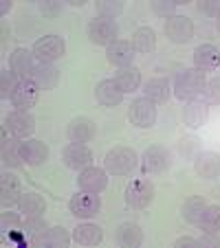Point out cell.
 <instances>
[{"mask_svg":"<svg viewBox=\"0 0 220 248\" xmlns=\"http://www.w3.org/2000/svg\"><path fill=\"white\" fill-rule=\"evenodd\" d=\"M0 156H2V163L5 167H20L24 163L22 160V140L11 136V139H2V145H0Z\"/></svg>","mask_w":220,"mask_h":248,"instance_id":"cell-28","label":"cell"},{"mask_svg":"<svg viewBox=\"0 0 220 248\" xmlns=\"http://www.w3.org/2000/svg\"><path fill=\"white\" fill-rule=\"evenodd\" d=\"M220 66V51L214 46V44H201L194 51V68L203 70H216Z\"/></svg>","mask_w":220,"mask_h":248,"instance_id":"cell-22","label":"cell"},{"mask_svg":"<svg viewBox=\"0 0 220 248\" xmlns=\"http://www.w3.org/2000/svg\"><path fill=\"white\" fill-rule=\"evenodd\" d=\"M20 79L11 73L9 68H2L0 70V99H11L18 88Z\"/></svg>","mask_w":220,"mask_h":248,"instance_id":"cell-35","label":"cell"},{"mask_svg":"<svg viewBox=\"0 0 220 248\" xmlns=\"http://www.w3.org/2000/svg\"><path fill=\"white\" fill-rule=\"evenodd\" d=\"M115 81L123 93H132L141 86V70L136 66H126V68H119L115 73Z\"/></svg>","mask_w":220,"mask_h":248,"instance_id":"cell-31","label":"cell"},{"mask_svg":"<svg viewBox=\"0 0 220 248\" xmlns=\"http://www.w3.org/2000/svg\"><path fill=\"white\" fill-rule=\"evenodd\" d=\"M102 209V200L99 193H88V191H77L75 196L68 200V211L80 220H90L95 217Z\"/></svg>","mask_w":220,"mask_h":248,"instance_id":"cell-5","label":"cell"},{"mask_svg":"<svg viewBox=\"0 0 220 248\" xmlns=\"http://www.w3.org/2000/svg\"><path fill=\"white\" fill-rule=\"evenodd\" d=\"M0 204L5 209H11L14 204H18V200L22 198V187H20V180L11 173H2L0 176Z\"/></svg>","mask_w":220,"mask_h":248,"instance_id":"cell-21","label":"cell"},{"mask_svg":"<svg viewBox=\"0 0 220 248\" xmlns=\"http://www.w3.org/2000/svg\"><path fill=\"white\" fill-rule=\"evenodd\" d=\"M207 117H209V103L205 99H192L183 108V121L192 130H198V127L205 125Z\"/></svg>","mask_w":220,"mask_h":248,"instance_id":"cell-16","label":"cell"},{"mask_svg":"<svg viewBox=\"0 0 220 248\" xmlns=\"http://www.w3.org/2000/svg\"><path fill=\"white\" fill-rule=\"evenodd\" d=\"M62 160L68 169H75V171H82V169L90 167L93 163V152L86 147V143H68L62 152Z\"/></svg>","mask_w":220,"mask_h":248,"instance_id":"cell-12","label":"cell"},{"mask_svg":"<svg viewBox=\"0 0 220 248\" xmlns=\"http://www.w3.org/2000/svg\"><path fill=\"white\" fill-rule=\"evenodd\" d=\"M174 248H203L201 239H194V237H178L174 242Z\"/></svg>","mask_w":220,"mask_h":248,"instance_id":"cell-42","label":"cell"},{"mask_svg":"<svg viewBox=\"0 0 220 248\" xmlns=\"http://www.w3.org/2000/svg\"><path fill=\"white\" fill-rule=\"evenodd\" d=\"M95 11L99 18L115 20L123 11V2L121 0H99V2H95Z\"/></svg>","mask_w":220,"mask_h":248,"instance_id":"cell-34","label":"cell"},{"mask_svg":"<svg viewBox=\"0 0 220 248\" xmlns=\"http://www.w3.org/2000/svg\"><path fill=\"white\" fill-rule=\"evenodd\" d=\"M103 239V231L102 226L93 224V222H84L73 231V242L80 244V246H97Z\"/></svg>","mask_w":220,"mask_h":248,"instance_id":"cell-27","label":"cell"},{"mask_svg":"<svg viewBox=\"0 0 220 248\" xmlns=\"http://www.w3.org/2000/svg\"><path fill=\"white\" fill-rule=\"evenodd\" d=\"M198 229L203 233H220V204H207L201 222H198Z\"/></svg>","mask_w":220,"mask_h":248,"instance_id":"cell-33","label":"cell"},{"mask_svg":"<svg viewBox=\"0 0 220 248\" xmlns=\"http://www.w3.org/2000/svg\"><path fill=\"white\" fill-rule=\"evenodd\" d=\"M198 11L205 16H211V18H220V0H201Z\"/></svg>","mask_w":220,"mask_h":248,"instance_id":"cell-39","label":"cell"},{"mask_svg":"<svg viewBox=\"0 0 220 248\" xmlns=\"http://www.w3.org/2000/svg\"><path fill=\"white\" fill-rule=\"evenodd\" d=\"M154 46H156V33H154V29L139 27L135 33H132V48H135V53L145 55V53L154 51Z\"/></svg>","mask_w":220,"mask_h":248,"instance_id":"cell-29","label":"cell"},{"mask_svg":"<svg viewBox=\"0 0 220 248\" xmlns=\"http://www.w3.org/2000/svg\"><path fill=\"white\" fill-rule=\"evenodd\" d=\"M95 132H97V125L88 117L73 119L66 127V136H68L70 143H88V140L95 139Z\"/></svg>","mask_w":220,"mask_h":248,"instance_id":"cell-17","label":"cell"},{"mask_svg":"<svg viewBox=\"0 0 220 248\" xmlns=\"http://www.w3.org/2000/svg\"><path fill=\"white\" fill-rule=\"evenodd\" d=\"M33 60H35V57H33V51L18 46V48H16V51L9 55V70L14 73L16 77H18L20 81H22V79H31L33 68H35Z\"/></svg>","mask_w":220,"mask_h":248,"instance_id":"cell-15","label":"cell"},{"mask_svg":"<svg viewBox=\"0 0 220 248\" xmlns=\"http://www.w3.org/2000/svg\"><path fill=\"white\" fill-rule=\"evenodd\" d=\"M77 185H80L82 191L88 193H102L103 189L108 187V171L102 167H86L80 171V178H77Z\"/></svg>","mask_w":220,"mask_h":248,"instance_id":"cell-13","label":"cell"},{"mask_svg":"<svg viewBox=\"0 0 220 248\" xmlns=\"http://www.w3.org/2000/svg\"><path fill=\"white\" fill-rule=\"evenodd\" d=\"M172 165V156L165 147L161 145H150L141 156V167L145 173H163Z\"/></svg>","mask_w":220,"mask_h":248,"instance_id":"cell-9","label":"cell"},{"mask_svg":"<svg viewBox=\"0 0 220 248\" xmlns=\"http://www.w3.org/2000/svg\"><path fill=\"white\" fill-rule=\"evenodd\" d=\"M31 79L40 86V90H53L60 84V70L53 64H35Z\"/></svg>","mask_w":220,"mask_h":248,"instance_id":"cell-26","label":"cell"},{"mask_svg":"<svg viewBox=\"0 0 220 248\" xmlns=\"http://www.w3.org/2000/svg\"><path fill=\"white\" fill-rule=\"evenodd\" d=\"M194 171L201 176V178H216L220 173V156L216 152H201V154L194 158Z\"/></svg>","mask_w":220,"mask_h":248,"instance_id":"cell-24","label":"cell"},{"mask_svg":"<svg viewBox=\"0 0 220 248\" xmlns=\"http://www.w3.org/2000/svg\"><path fill=\"white\" fill-rule=\"evenodd\" d=\"M40 11H42L47 18H55L62 11V2L60 0H47V2H40Z\"/></svg>","mask_w":220,"mask_h":248,"instance_id":"cell-41","label":"cell"},{"mask_svg":"<svg viewBox=\"0 0 220 248\" xmlns=\"http://www.w3.org/2000/svg\"><path fill=\"white\" fill-rule=\"evenodd\" d=\"M154 198V185L150 180H132L126 187V202L132 209H145Z\"/></svg>","mask_w":220,"mask_h":248,"instance_id":"cell-11","label":"cell"},{"mask_svg":"<svg viewBox=\"0 0 220 248\" xmlns=\"http://www.w3.org/2000/svg\"><path fill=\"white\" fill-rule=\"evenodd\" d=\"M218 31H220V18H218Z\"/></svg>","mask_w":220,"mask_h":248,"instance_id":"cell-46","label":"cell"},{"mask_svg":"<svg viewBox=\"0 0 220 248\" xmlns=\"http://www.w3.org/2000/svg\"><path fill=\"white\" fill-rule=\"evenodd\" d=\"M139 165V156L132 147L126 145H117L113 150H108L106 158H103V167L108 173L113 176H130Z\"/></svg>","mask_w":220,"mask_h":248,"instance_id":"cell-2","label":"cell"},{"mask_svg":"<svg viewBox=\"0 0 220 248\" xmlns=\"http://www.w3.org/2000/svg\"><path fill=\"white\" fill-rule=\"evenodd\" d=\"M0 224H2V231L20 229V226H22V220H20L18 213H11V211H5V213H2V217H0Z\"/></svg>","mask_w":220,"mask_h":248,"instance_id":"cell-40","label":"cell"},{"mask_svg":"<svg viewBox=\"0 0 220 248\" xmlns=\"http://www.w3.org/2000/svg\"><path fill=\"white\" fill-rule=\"evenodd\" d=\"M70 239H73V235H68V231L64 226H49V229L31 235L29 244L31 246H44V248H66L70 244Z\"/></svg>","mask_w":220,"mask_h":248,"instance_id":"cell-7","label":"cell"},{"mask_svg":"<svg viewBox=\"0 0 220 248\" xmlns=\"http://www.w3.org/2000/svg\"><path fill=\"white\" fill-rule=\"evenodd\" d=\"M123 90L117 86L115 79H103L97 84L95 88V97H97V103H102L103 108H115L123 101Z\"/></svg>","mask_w":220,"mask_h":248,"instance_id":"cell-19","label":"cell"},{"mask_svg":"<svg viewBox=\"0 0 220 248\" xmlns=\"http://www.w3.org/2000/svg\"><path fill=\"white\" fill-rule=\"evenodd\" d=\"M11 7H14V5H11V0H2V5H0V14L5 16L7 11H11Z\"/></svg>","mask_w":220,"mask_h":248,"instance_id":"cell-44","label":"cell"},{"mask_svg":"<svg viewBox=\"0 0 220 248\" xmlns=\"http://www.w3.org/2000/svg\"><path fill=\"white\" fill-rule=\"evenodd\" d=\"M203 246H211V248H220V237H216V233H205V237L201 239Z\"/></svg>","mask_w":220,"mask_h":248,"instance_id":"cell-43","label":"cell"},{"mask_svg":"<svg viewBox=\"0 0 220 248\" xmlns=\"http://www.w3.org/2000/svg\"><path fill=\"white\" fill-rule=\"evenodd\" d=\"M22 229H24V233L31 237V235L40 233V231L49 229V226H47V222L42 220V216H38V217H27V220H24V224H22Z\"/></svg>","mask_w":220,"mask_h":248,"instance_id":"cell-38","label":"cell"},{"mask_svg":"<svg viewBox=\"0 0 220 248\" xmlns=\"http://www.w3.org/2000/svg\"><path fill=\"white\" fill-rule=\"evenodd\" d=\"M86 35H88V40L93 44H97V46H110V44L115 42V40H119V27L115 20H106V18H95L88 22V27H86Z\"/></svg>","mask_w":220,"mask_h":248,"instance_id":"cell-4","label":"cell"},{"mask_svg":"<svg viewBox=\"0 0 220 248\" xmlns=\"http://www.w3.org/2000/svg\"><path fill=\"white\" fill-rule=\"evenodd\" d=\"M207 86V77L203 70L198 68H185L181 70L174 79V94L183 101H192V99H198L203 94Z\"/></svg>","mask_w":220,"mask_h":248,"instance_id":"cell-1","label":"cell"},{"mask_svg":"<svg viewBox=\"0 0 220 248\" xmlns=\"http://www.w3.org/2000/svg\"><path fill=\"white\" fill-rule=\"evenodd\" d=\"M66 2H68L70 7H84L86 0H66Z\"/></svg>","mask_w":220,"mask_h":248,"instance_id":"cell-45","label":"cell"},{"mask_svg":"<svg viewBox=\"0 0 220 248\" xmlns=\"http://www.w3.org/2000/svg\"><path fill=\"white\" fill-rule=\"evenodd\" d=\"M168 40L176 44H185L194 38V22L187 18V16H172V18L165 20L163 27Z\"/></svg>","mask_w":220,"mask_h":248,"instance_id":"cell-10","label":"cell"},{"mask_svg":"<svg viewBox=\"0 0 220 248\" xmlns=\"http://www.w3.org/2000/svg\"><path fill=\"white\" fill-rule=\"evenodd\" d=\"M128 119L136 127H152L156 121V103H152L145 97L135 99L128 108Z\"/></svg>","mask_w":220,"mask_h":248,"instance_id":"cell-6","label":"cell"},{"mask_svg":"<svg viewBox=\"0 0 220 248\" xmlns=\"http://www.w3.org/2000/svg\"><path fill=\"white\" fill-rule=\"evenodd\" d=\"M22 160L31 167L47 163L49 160V145L38 139H24L22 140Z\"/></svg>","mask_w":220,"mask_h":248,"instance_id":"cell-20","label":"cell"},{"mask_svg":"<svg viewBox=\"0 0 220 248\" xmlns=\"http://www.w3.org/2000/svg\"><path fill=\"white\" fill-rule=\"evenodd\" d=\"M203 94H205V101L209 106H218L220 103V77H214V79L207 81Z\"/></svg>","mask_w":220,"mask_h":248,"instance_id":"cell-36","label":"cell"},{"mask_svg":"<svg viewBox=\"0 0 220 248\" xmlns=\"http://www.w3.org/2000/svg\"><path fill=\"white\" fill-rule=\"evenodd\" d=\"M143 97L152 103H168V99L172 97V86L165 77H152L143 84Z\"/></svg>","mask_w":220,"mask_h":248,"instance_id":"cell-23","label":"cell"},{"mask_svg":"<svg viewBox=\"0 0 220 248\" xmlns=\"http://www.w3.org/2000/svg\"><path fill=\"white\" fill-rule=\"evenodd\" d=\"M115 239H117L119 246L123 248H139L143 244V231L139 224H132V222H123L117 226L115 231Z\"/></svg>","mask_w":220,"mask_h":248,"instance_id":"cell-25","label":"cell"},{"mask_svg":"<svg viewBox=\"0 0 220 248\" xmlns=\"http://www.w3.org/2000/svg\"><path fill=\"white\" fill-rule=\"evenodd\" d=\"M5 130L11 132V136L16 139H29V136L35 132V119L31 112L27 110H14V112L7 114L5 119Z\"/></svg>","mask_w":220,"mask_h":248,"instance_id":"cell-8","label":"cell"},{"mask_svg":"<svg viewBox=\"0 0 220 248\" xmlns=\"http://www.w3.org/2000/svg\"><path fill=\"white\" fill-rule=\"evenodd\" d=\"M205 209H207V202L203 200L201 196H192V198H187V200L183 202L181 213H183V217H185V222L198 226V222H201L203 211H205Z\"/></svg>","mask_w":220,"mask_h":248,"instance_id":"cell-32","label":"cell"},{"mask_svg":"<svg viewBox=\"0 0 220 248\" xmlns=\"http://www.w3.org/2000/svg\"><path fill=\"white\" fill-rule=\"evenodd\" d=\"M33 57L38 60V64H53V62L62 60L66 53V40L60 35H44L38 38L33 44Z\"/></svg>","mask_w":220,"mask_h":248,"instance_id":"cell-3","label":"cell"},{"mask_svg":"<svg viewBox=\"0 0 220 248\" xmlns=\"http://www.w3.org/2000/svg\"><path fill=\"white\" fill-rule=\"evenodd\" d=\"M176 0H154L152 2V11L161 18H172L174 16V9H176Z\"/></svg>","mask_w":220,"mask_h":248,"instance_id":"cell-37","label":"cell"},{"mask_svg":"<svg viewBox=\"0 0 220 248\" xmlns=\"http://www.w3.org/2000/svg\"><path fill=\"white\" fill-rule=\"evenodd\" d=\"M38 97H40V86L35 84L33 79H22L16 88L14 97H11V103H14L16 110H31L35 103H38Z\"/></svg>","mask_w":220,"mask_h":248,"instance_id":"cell-14","label":"cell"},{"mask_svg":"<svg viewBox=\"0 0 220 248\" xmlns=\"http://www.w3.org/2000/svg\"><path fill=\"white\" fill-rule=\"evenodd\" d=\"M106 57H108V62L115 64L117 68L132 66V60H135L132 42H128V40H115L110 46H106Z\"/></svg>","mask_w":220,"mask_h":248,"instance_id":"cell-18","label":"cell"},{"mask_svg":"<svg viewBox=\"0 0 220 248\" xmlns=\"http://www.w3.org/2000/svg\"><path fill=\"white\" fill-rule=\"evenodd\" d=\"M18 209L24 217H38L47 211V202L38 193H22V198L18 200Z\"/></svg>","mask_w":220,"mask_h":248,"instance_id":"cell-30","label":"cell"}]
</instances>
